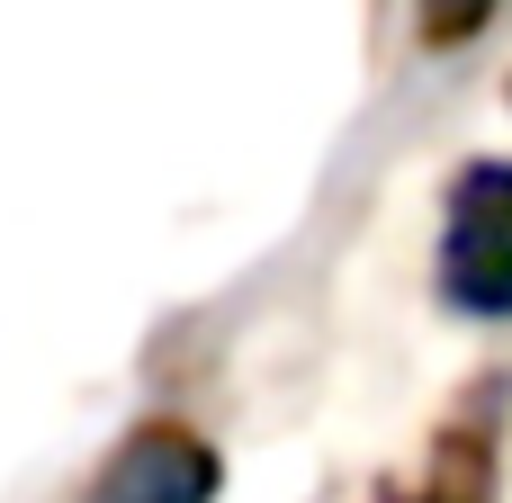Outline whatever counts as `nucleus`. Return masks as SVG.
<instances>
[{
  "label": "nucleus",
  "instance_id": "f257e3e1",
  "mask_svg": "<svg viewBox=\"0 0 512 503\" xmlns=\"http://www.w3.org/2000/svg\"><path fill=\"white\" fill-rule=\"evenodd\" d=\"M441 297L477 324L512 315V162H468L441 207Z\"/></svg>",
  "mask_w": 512,
  "mask_h": 503
},
{
  "label": "nucleus",
  "instance_id": "f03ea898",
  "mask_svg": "<svg viewBox=\"0 0 512 503\" xmlns=\"http://www.w3.org/2000/svg\"><path fill=\"white\" fill-rule=\"evenodd\" d=\"M216 486H225V459L189 423H135L99 459L81 503H216Z\"/></svg>",
  "mask_w": 512,
  "mask_h": 503
},
{
  "label": "nucleus",
  "instance_id": "7ed1b4c3",
  "mask_svg": "<svg viewBox=\"0 0 512 503\" xmlns=\"http://www.w3.org/2000/svg\"><path fill=\"white\" fill-rule=\"evenodd\" d=\"M378 503H495V432L486 423H450L432 450V477L414 495H378Z\"/></svg>",
  "mask_w": 512,
  "mask_h": 503
},
{
  "label": "nucleus",
  "instance_id": "20e7f679",
  "mask_svg": "<svg viewBox=\"0 0 512 503\" xmlns=\"http://www.w3.org/2000/svg\"><path fill=\"white\" fill-rule=\"evenodd\" d=\"M495 18V0H423V45H468Z\"/></svg>",
  "mask_w": 512,
  "mask_h": 503
}]
</instances>
